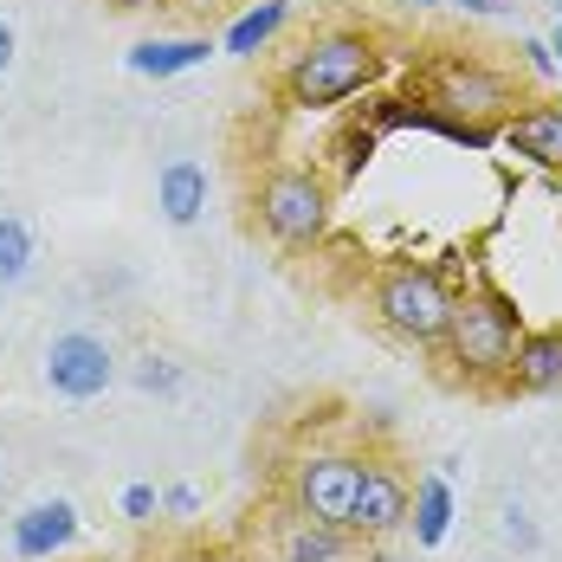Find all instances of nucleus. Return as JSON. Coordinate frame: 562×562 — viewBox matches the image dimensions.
I'll return each instance as SVG.
<instances>
[{
    "instance_id": "16",
    "label": "nucleus",
    "mask_w": 562,
    "mask_h": 562,
    "mask_svg": "<svg viewBox=\"0 0 562 562\" xmlns=\"http://www.w3.org/2000/svg\"><path fill=\"white\" fill-rule=\"evenodd\" d=\"M284 20H291V0H259L252 13H239V20H233L226 53H233V58H252L259 46H272V40H279Z\"/></svg>"
},
{
    "instance_id": "10",
    "label": "nucleus",
    "mask_w": 562,
    "mask_h": 562,
    "mask_svg": "<svg viewBox=\"0 0 562 562\" xmlns=\"http://www.w3.org/2000/svg\"><path fill=\"white\" fill-rule=\"evenodd\" d=\"M505 394H562V324H543V330L517 337Z\"/></svg>"
},
{
    "instance_id": "13",
    "label": "nucleus",
    "mask_w": 562,
    "mask_h": 562,
    "mask_svg": "<svg viewBox=\"0 0 562 562\" xmlns=\"http://www.w3.org/2000/svg\"><path fill=\"white\" fill-rule=\"evenodd\" d=\"M452 530V485L440 472H427L420 485H414V517H407V537L420 543V550H434V543H447Z\"/></svg>"
},
{
    "instance_id": "9",
    "label": "nucleus",
    "mask_w": 562,
    "mask_h": 562,
    "mask_svg": "<svg viewBox=\"0 0 562 562\" xmlns=\"http://www.w3.org/2000/svg\"><path fill=\"white\" fill-rule=\"evenodd\" d=\"M505 149L524 156L530 169L562 175V104L557 98H524V104L505 116Z\"/></svg>"
},
{
    "instance_id": "14",
    "label": "nucleus",
    "mask_w": 562,
    "mask_h": 562,
    "mask_svg": "<svg viewBox=\"0 0 562 562\" xmlns=\"http://www.w3.org/2000/svg\"><path fill=\"white\" fill-rule=\"evenodd\" d=\"M207 53H214V40H143V46H130V71L136 78H175L188 65H207Z\"/></svg>"
},
{
    "instance_id": "27",
    "label": "nucleus",
    "mask_w": 562,
    "mask_h": 562,
    "mask_svg": "<svg viewBox=\"0 0 562 562\" xmlns=\"http://www.w3.org/2000/svg\"><path fill=\"white\" fill-rule=\"evenodd\" d=\"M414 7H434V0H414Z\"/></svg>"
},
{
    "instance_id": "2",
    "label": "nucleus",
    "mask_w": 562,
    "mask_h": 562,
    "mask_svg": "<svg viewBox=\"0 0 562 562\" xmlns=\"http://www.w3.org/2000/svg\"><path fill=\"white\" fill-rule=\"evenodd\" d=\"M382 33L375 26H362V20H330V26H317L297 53L284 58L279 71V91L291 111H330V104H349V98H362L375 78H382Z\"/></svg>"
},
{
    "instance_id": "3",
    "label": "nucleus",
    "mask_w": 562,
    "mask_h": 562,
    "mask_svg": "<svg viewBox=\"0 0 562 562\" xmlns=\"http://www.w3.org/2000/svg\"><path fill=\"white\" fill-rule=\"evenodd\" d=\"M517 337H524V317H517V304H510L505 291L485 279L465 284L452 297L447 337H440V349H447V362H452V382H465V389H479V394L505 389Z\"/></svg>"
},
{
    "instance_id": "12",
    "label": "nucleus",
    "mask_w": 562,
    "mask_h": 562,
    "mask_svg": "<svg viewBox=\"0 0 562 562\" xmlns=\"http://www.w3.org/2000/svg\"><path fill=\"white\" fill-rule=\"evenodd\" d=\"M156 207H162V221L169 226H194L201 221V207H207V169L201 162H169V169L156 175Z\"/></svg>"
},
{
    "instance_id": "6",
    "label": "nucleus",
    "mask_w": 562,
    "mask_h": 562,
    "mask_svg": "<svg viewBox=\"0 0 562 562\" xmlns=\"http://www.w3.org/2000/svg\"><path fill=\"white\" fill-rule=\"evenodd\" d=\"M356 485H362V452L342 447H311L291 459V510L349 530V510H356Z\"/></svg>"
},
{
    "instance_id": "21",
    "label": "nucleus",
    "mask_w": 562,
    "mask_h": 562,
    "mask_svg": "<svg viewBox=\"0 0 562 562\" xmlns=\"http://www.w3.org/2000/svg\"><path fill=\"white\" fill-rule=\"evenodd\" d=\"M123 510H130V517H149V510H156V492H149V485H130V492H123Z\"/></svg>"
},
{
    "instance_id": "7",
    "label": "nucleus",
    "mask_w": 562,
    "mask_h": 562,
    "mask_svg": "<svg viewBox=\"0 0 562 562\" xmlns=\"http://www.w3.org/2000/svg\"><path fill=\"white\" fill-rule=\"evenodd\" d=\"M414 517V479L394 452H362V485H356V510H349V537L382 543L401 537Z\"/></svg>"
},
{
    "instance_id": "24",
    "label": "nucleus",
    "mask_w": 562,
    "mask_h": 562,
    "mask_svg": "<svg viewBox=\"0 0 562 562\" xmlns=\"http://www.w3.org/2000/svg\"><path fill=\"white\" fill-rule=\"evenodd\" d=\"M459 7H465V13H492L498 0H459Z\"/></svg>"
},
{
    "instance_id": "17",
    "label": "nucleus",
    "mask_w": 562,
    "mask_h": 562,
    "mask_svg": "<svg viewBox=\"0 0 562 562\" xmlns=\"http://www.w3.org/2000/svg\"><path fill=\"white\" fill-rule=\"evenodd\" d=\"M26 266H33V233H26V221L0 214V284H20Z\"/></svg>"
},
{
    "instance_id": "22",
    "label": "nucleus",
    "mask_w": 562,
    "mask_h": 562,
    "mask_svg": "<svg viewBox=\"0 0 562 562\" xmlns=\"http://www.w3.org/2000/svg\"><path fill=\"white\" fill-rule=\"evenodd\" d=\"M111 13H143V7H169V0H104Z\"/></svg>"
},
{
    "instance_id": "23",
    "label": "nucleus",
    "mask_w": 562,
    "mask_h": 562,
    "mask_svg": "<svg viewBox=\"0 0 562 562\" xmlns=\"http://www.w3.org/2000/svg\"><path fill=\"white\" fill-rule=\"evenodd\" d=\"M7 65H13V26L0 20V71H7Z\"/></svg>"
},
{
    "instance_id": "5",
    "label": "nucleus",
    "mask_w": 562,
    "mask_h": 562,
    "mask_svg": "<svg viewBox=\"0 0 562 562\" xmlns=\"http://www.w3.org/2000/svg\"><path fill=\"white\" fill-rule=\"evenodd\" d=\"M330 207H337V188L324 181V169H311V162H279V169H266L259 194H252V221H259V233H266L279 252H311V246H324Z\"/></svg>"
},
{
    "instance_id": "1",
    "label": "nucleus",
    "mask_w": 562,
    "mask_h": 562,
    "mask_svg": "<svg viewBox=\"0 0 562 562\" xmlns=\"http://www.w3.org/2000/svg\"><path fill=\"white\" fill-rule=\"evenodd\" d=\"M420 123L447 130V136H465V143H485L492 130H505V116L524 104V85L517 71L492 65L485 53H459V46H440L420 71Z\"/></svg>"
},
{
    "instance_id": "25",
    "label": "nucleus",
    "mask_w": 562,
    "mask_h": 562,
    "mask_svg": "<svg viewBox=\"0 0 562 562\" xmlns=\"http://www.w3.org/2000/svg\"><path fill=\"white\" fill-rule=\"evenodd\" d=\"M550 53H557V65H562V20H557V33H550Z\"/></svg>"
},
{
    "instance_id": "20",
    "label": "nucleus",
    "mask_w": 562,
    "mask_h": 562,
    "mask_svg": "<svg viewBox=\"0 0 562 562\" xmlns=\"http://www.w3.org/2000/svg\"><path fill=\"white\" fill-rule=\"evenodd\" d=\"M517 53H524V65H530L537 78H550V71H557V53H550V40H524Z\"/></svg>"
},
{
    "instance_id": "18",
    "label": "nucleus",
    "mask_w": 562,
    "mask_h": 562,
    "mask_svg": "<svg viewBox=\"0 0 562 562\" xmlns=\"http://www.w3.org/2000/svg\"><path fill=\"white\" fill-rule=\"evenodd\" d=\"M136 389H149V394H175V389H181V369H175V362H162V356H149V362L136 369Z\"/></svg>"
},
{
    "instance_id": "8",
    "label": "nucleus",
    "mask_w": 562,
    "mask_h": 562,
    "mask_svg": "<svg viewBox=\"0 0 562 562\" xmlns=\"http://www.w3.org/2000/svg\"><path fill=\"white\" fill-rule=\"evenodd\" d=\"M46 382H53V394H65V401L104 394L116 382L111 342L91 337V330H65V337H53V349H46Z\"/></svg>"
},
{
    "instance_id": "26",
    "label": "nucleus",
    "mask_w": 562,
    "mask_h": 562,
    "mask_svg": "<svg viewBox=\"0 0 562 562\" xmlns=\"http://www.w3.org/2000/svg\"><path fill=\"white\" fill-rule=\"evenodd\" d=\"M207 562H246V557H239V550H214Z\"/></svg>"
},
{
    "instance_id": "11",
    "label": "nucleus",
    "mask_w": 562,
    "mask_h": 562,
    "mask_svg": "<svg viewBox=\"0 0 562 562\" xmlns=\"http://www.w3.org/2000/svg\"><path fill=\"white\" fill-rule=\"evenodd\" d=\"M78 537V510L65 505V498H53V505H33L26 517H13V550L26 562H46L53 550H65Z\"/></svg>"
},
{
    "instance_id": "15",
    "label": "nucleus",
    "mask_w": 562,
    "mask_h": 562,
    "mask_svg": "<svg viewBox=\"0 0 562 562\" xmlns=\"http://www.w3.org/2000/svg\"><path fill=\"white\" fill-rule=\"evenodd\" d=\"M342 550H349V530H330V524H317L304 510L284 517V557L291 562H337Z\"/></svg>"
},
{
    "instance_id": "19",
    "label": "nucleus",
    "mask_w": 562,
    "mask_h": 562,
    "mask_svg": "<svg viewBox=\"0 0 562 562\" xmlns=\"http://www.w3.org/2000/svg\"><path fill=\"white\" fill-rule=\"evenodd\" d=\"M505 543H517V550H537V543H543L524 505H505Z\"/></svg>"
},
{
    "instance_id": "4",
    "label": "nucleus",
    "mask_w": 562,
    "mask_h": 562,
    "mask_svg": "<svg viewBox=\"0 0 562 562\" xmlns=\"http://www.w3.org/2000/svg\"><path fill=\"white\" fill-rule=\"evenodd\" d=\"M452 291L447 272L440 266H427V259H394L375 272L369 284V311H375V324L401 342H420V349H440L447 337V317H452Z\"/></svg>"
}]
</instances>
